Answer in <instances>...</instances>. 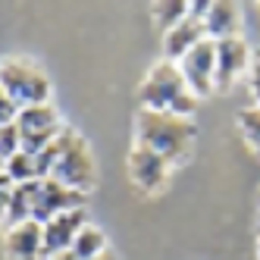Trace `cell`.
<instances>
[{
    "mask_svg": "<svg viewBox=\"0 0 260 260\" xmlns=\"http://www.w3.org/2000/svg\"><path fill=\"white\" fill-rule=\"evenodd\" d=\"M38 173L41 179H57L82 194H88L98 185V163L91 154V144L69 125L44 154H38Z\"/></svg>",
    "mask_w": 260,
    "mask_h": 260,
    "instance_id": "1",
    "label": "cell"
},
{
    "mask_svg": "<svg viewBox=\"0 0 260 260\" xmlns=\"http://www.w3.org/2000/svg\"><path fill=\"white\" fill-rule=\"evenodd\" d=\"M138 104L141 110H154V113H176L191 119L198 110V94L188 88L179 63L160 60L147 69V76L138 88Z\"/></svg>",
    "mask_w": 260,
    "mask_h": 260,
    "instance_id": "2",
    "label": "cell"
},
{
    "mask_svg": "<svg viewBox=\"0 0 260 260\" xmlns=\"http://www.w3.org/2000/svg\"><path fill=\"white\" fill-rule=\"evenodd\" d=\"M198 135V125L176 113H154V110H138L135 116V144L151 147L166 163H182L188 157Z\"/></svg>",
    "mask_w": 260,
    "mask_h": 260,
    "instance_id": "3",
    "label": "cell"
},
{
    "mask_svg": "<svg viewBox=\"0 0 260 260\" xmlns=\"http://www.w3.org/2000/svg\"><path fill=\"white\" fill-rule=\"evenodd\" d=\"M0 91L7 98H13L19 107H38V104H50V79L47 72L31 63L25 57H10L4 60L0 69Z\"/></svg>",
    "mask_w": 260,
    "mask_h": 260,
    "instance_id": "4",
    "label": "cell"
},
{
    "mask_svg": "<svg viewBox=\"0 0 260 260\" xmlns=\"http://www.w3.org/2000/svg\"><path fill=\"white\" fill-rule=\"evenodd\" d=\"M88 194L69 188V185L57 179H38V191H35V222H50L53 216L69 213V210H82Z\"/></svg>",
    "mask_w": 260,
    "mask_h": 260,
    "instance_id": "5",
    "label": "cell"
},
{
    "mask_svg": "<svg viewBox=\"0 0 260 260\" xmlns=\"http://www.w3.org/2000/svg\"><path fill=\"white\" fill-rule=\"evenodd\" d=\"M179 69H182L185 82H188V88L198 94V101L213 94L216 91V41H210V38L201 41L191 53L182 57Z\"/></svg>",
    "mask_w": 260,
    "mask_h": 260,
    "instance_id": "6",
    "label": "cell"
},
{
    "mask_svg": "<svg viewBox=\"0 0 260 260\" xmlns=\"http://www.w3.org/2000/svg\"><path fill=\"white\" fill-rule=\"evenodd\" d=\"M128 176H132L135 188L141 194H157L163 185H166L170 163H166L160 154H154L151 147L132 144V151H128Z\"/></svg>",
    "mask_w": 260,
    "mask_h": 260,
    "instance_id": "7",
    "label": "cell"
},
{
    "mask_svg": "<svg viewBox=\"0 0 260 260\" xmlns=\"http://www.w3.org/2000/svg\"><path fill=\"white\" fill-rule=\"evenodd\" d=\"M254 50L245 44V38L216 41V91H229L235 79L251 72Z\"/></svg>",
    "mask_w": 260,
    "mask_h": 260,
    "instance_id": "8",
    "label": "cell"
},
{
    "mask_svg": "<svg viewBox=\"0 0 260 260\" xmlns=\"http://www.w3.org/2000/svg\"><path fill=\"white\" fill-rule=\"evenodd\" d=\"M88 226V213L85 207L82 210H69V213H60L53 216L50 222H44V257H57V254H66L76 245L79 232Z\"/></svg>",
    "mask_w": 260,
    "mask_h": 260,
    "instance_id": "9",
    "label": "cell"
},
{
    "mask_svg": "<svg viewBox=\"0 0 260 260\" xmlns=\"http://www.w3.org/2000/svg\"><path fill=\"white\" fill-rule=\"evenodd\" d=\"M4 251H7V260H41L44 257V226L28 219L22 226L7 229Z\"/></svg>",
    "mask_w": 260,
    "mask_h": 260,
    "instance_id": "10",
    "label": "cell"
},
{
    "mask_svg": "<svg viewBox=\"0 0 260 260\" xmlns=\"http://www.w3.org/2000/svg\"><path fill=\"white\" fill-rule=\"evenodd\" d=\"M201 41H207V28H204V19H194V16H185V19L170 28L163 35V60L170 63H182L185 53H191Z\"/></svg>",
    "mask_w": 260,
    "mask_h": 260,
    "instance_id": "11",
    "label": "cell"
},
{
    "mask_svg": "<svg viewBox=\"0 0 260 260\" xmlns=\"http://www.w3.org/2000/svg\"><path fill=\"white\" fill-rule=\"evenodd\" d=\"M204 28H207L210 41H229V38H241V10L238 4H229V0H213L210 13L204 19Z\"/></svg>",
    "mask_w": 260,
    "mask_h": 260,
    "instance_id": "12",
    "label": "cell"
},
{
    "mask_svg": "<svg viewBox=\"0 0 260 260\" xmlns=\"http://www.w3.org/2000/svg\"><path fill=\"white\" fill-rule=\"evenodd\" d=\"M110 248H107V235L98 229V226H88L79 232V238H76V245H72V254H76L79 260H98L101 254H107Z\"/></svg>",
    "mask_w": 260,
    "mask_h": 260,
    "instance_id": "13",
    "label": "cell"
},
{
    "mask_svg": "<svg viewBox=\"0 0 260 260\" xmlns=\"http://www.w3.org/2000/svg\"><path fill=\"white\" fill-rule=\"evenodd\" d=\"M4 173L13 179V185H25V182H35V179H41L38 173V157H31V154H16L13 160L4 163Z\"/></svg>",
    "mask_w": 260,
    "mask_h": 260,
    "instance_id": "14",
    "label": "cell"
},
{
    "mask_svg": "<svg viewBox=\"0 0 260 260\" xmlns=\"http://www.w3.org/2000/svg\"><path fill=\"white\" fill-rule=\"evenodd\" d=\"M185 16H188V4L185 0H163V4H154V22L163 28V35L176 28Z\"/></svg>",
    "mask_w": 260,
    "mask_h": 260,
    "instance_id": "15",
    "label": "cell"
},
{
    "mask_svg": "<svg viewBox=\"0 0 260 260\" xmlns=\"http://www.w3.org/2000/svg\"><path fill=\"white\" fill-rule=\"evenodd\" d=\"M238 132L251 147V154L260 157V107H248L238 113Z\"/></svg>",
    "mask_w": 260,
    "mask_h": 260,
    "instance_id": "16",
    "label": "cell"
},
{
    "mask_svg": "<svg viewBox=\"0 0 260 260\" xmlns=\"http://www.w3.org/2000/svg\"><path fill=\"white\" fill-rule=\"evenodd\" d=\"M16 154H22V132H19V125L10 122V125H0V157L13 160Z\"/></svg>",
    "mask_w": 260,
    "mask_h": 260,
    "instance_id": "17",
    "label": "cell"
},
{
    "mask_svg": "<svg viewBox=\"0 0 260 260\" xmlns=\"http://www.w3.org/2000/svg\"><path fill=\"white\" fill-rule=\"evenodd\" d=\"M248 88H251L254 107H260V47L254 50V60H251V72H248Z\"/></svg>",
    "mask_w": 260,
    "mask_h": 260,
    "instance_id": "18",
    "label": "cell"
},
{
    "mask_svg": "<svg viewBox=\"0 0 260 260\" xmlns=\"http://www.w3.org/2000/svg\"><path fill=\"white\" fill-rule=\"evenodd\" d=\"M50 260H79V257L72 254V251H66V254H57V257H50Z\"/></svg>",
    "mask_w": 260,
    "mask_h": 260,
    "instance_id": "19",
    "label": "cell"
},
{
    "mask_svg": "<svg viewBox=\"0 0 260 260\" xmlns=\"http://www.w3.org/2000/svg\"><path fill=\"white\" fill-rule=\"evenodd\" d=\"M98 260H119V257H116V254H113V251H107V254H101V257H98Z\"/></svg>",
    "mask_w": 260,
    "mask_h": 260,
    "instance_id": "20",
    "label": "cell"
},
{
    "mask_svg": "<svg viewBox=\"0 0 260 260\" xmlns=\"http://www.w3.org/2000/svg\"><path fill=\"white\" fill-rule=\"evenodd\" d=\"M257 229H260V194H257Z\"/></svg>",
    "mask_w": 260,
    "mask_h": 260,
    "instance_id": "21",
    "label": "cell"
},
{
    "mask_svg": "<svg viewBox=\"0 0 260 260\" xmlns=\"http://www.w3.org/2000/svg\"><path fill=\"white\" fill-rule=\"evenodd\" d=\"M257 260H260V241H257Z\"/></svg>",
    "mask_w": 260,
    "mask_h": 260,
    "instance_id": "22",
    "label": "cell"
}]
</instances>
